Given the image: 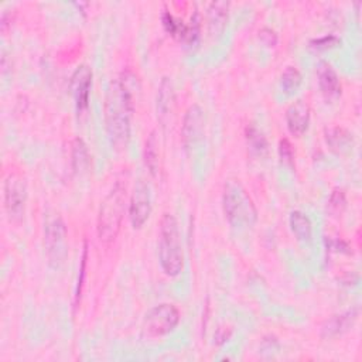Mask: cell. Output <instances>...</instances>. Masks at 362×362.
Here are the masks:
<instances>
[{
  "label": "cell",
  "mask_w": 362,
  "mask_h": 362,
  "mask_svg": "<svg viewBox=\"0 0 362 362\" xmlns=\"http://www.w3.org/2000/svg\"><path fill=\"white\" fill-rule=\"evenodd\" d=\"M317 78H318L320 90L327 100H335L341 96V92H342L341 81L337 72L334 71V68L328 62L321 61L318 64Z\"/></svg>",
  "instance_id": "7c38bea8"
},
{
  "label": "cell",
  "mask_w": 362,
  "mask_h": 362,
  "mask_svg": "<svg viewBox=\"0 0 362 362\" xmlns=\"http://www.w3.org/2000/svg\"><path fill=\"white\" fill-rule=\"evenodd\" d=\"M331 247H332L334 250H337V252H346V253L351 252V250H349V245H348L345 240H342V239H339V240H331Z\"/></svg>",
  "instance_id": "83f0119b"
},
{
  "label": "cell",
  "mask_w": 362,
  "mask_h": 362,
  "mask_svg": "<svg viewBox=\"0 0 362 362\" xmlns=\"http://www.w3.org/2000/svg\"><path fill=\"white\" fill-rule=\"evenodd\" d=\"M259 38L267 47H274L277 44V34L274 30H272L269 27H263L259 31Z\"/></svg>",
  "instance_id": "4316f807"
},
{
  "label": "cell",
  "mask_w": 362,
  "mask_h": 362,
  "mask_svg": "<svg viewBox=\"0 0 362 362\" xmlns=\"http://www.w3.org/2000/svg\"><path fill=\"white\" fill-rule=\"evenodd\" d=\"M144 163L148 170V173L154 177L158 173V157H160V148H158V137L157 133L153 130L146 143H144Z\"/></svg>",
  "instance_id": "44dd1931"
},
{
  "label": "cell",
  "mask_w": 362,
  "mask_h": 362,
  "mask_svg": "<svg viewBox=\"0 0 362 362\" xmlns=\"http://www.w3.org/2000/svg\"><path fill=\"white\" fill-rule=\"evenodd\" d=\"M27 202V182L18 174H8L4 180V208L10 219L20 221Z\"/></svg>",
  "instance_id": "52a82bcc"
},
{
  "label": "cell",
  "mask_w": 362,
  "mask_h": 362,
  "mask_svg": "<svg viewBox=\"0 0 362 362\" xmlns=\"http://www.w3.org/2000/svg\"><path fill=\"white\" fill-rule=\"evenodd\" d=\"M86 260H88V243L86 240L83 242V250H82V257H81V269H79V276H78V283H76V288H75V307L78 305V301L81 298L82 294V287H83V281H85V276H86Z\"/></svg>",
  "instance_id": "cb8c5ba5"
},
{
  "label": "cell",
  "mask_w": 362,
  "mask_h": 362,
  "mask_svg": "<svg viewBox=\"0 0 362 362\" xmlns=\"http://www.w3.org/2000/svg\"><path fill=\"white\" fill-rule=\"evenodd\" d=\"M303 75L296 66H287L280 76V88L286 95H293L301 85Z\"/></svg>",
  "instance_id": "7402d4cb"
},
{
  "label": "cell",
  "mask_w": 362,
  "mask_h": 362,
  "mask_svg": "<svg viewBox=\"0 0 362 362\" xmlns=\"http://www.w3.org/2000/svg\"><path fill=\"white\" fill-rule=\"evenodd\" d=\"M204 110L201 109L199 105L194 103L191 105L182 119V127H181V139H182V146L188 150L192 148L204 134Z\"/></svg>",
  "instance_id": "9c48e42d"
},
{
  "label": "cell",
  "mask_w": 362,
  "mask_h": 362,
  "mask_svg": "<svg viewBox=\"0 0 362 362\" xmlns=\"http://www.w3.org/2000/svg\"><path fill=\"white\" fill-rule=\"evenodd\" d=\"M290 222V229L296 239L301 243H310L313 238V226L311 221L305 214L301 211H293L288 218Z\"/></svg>",
  "instance_id": "d6986e66"
},
{
  "label": "cell",
  "mask_w": 362,
  "mask_h": 362,
  "mask_svg": "<svg viewBox=\"0 0 362 362\" xmlns=\"http://www.w3.org/2000/svg\"><path fill=\"white\" fill-rule=\"evenodd\" d=\"M222 206L228 222L233 228H249L257 221V209L239 180L226 181L222 192Z\"/></svg>",
  "instance_id": "3957f363"
},
{
  "label": "cell",
  "mask_w": 362,
  "mask_h": 362,
  "mask_svg": "<svg viewBox=\"0 0 362 362\" xmlns=\"http://www.w3.org/2000/svg\"><path fill=\"white\" fill-rule=\"evenodd\" d=\"M92 76V68L86 64L78 65L71 76V92L78 112H83L89 106Z\"/></svg>",
  "instance_id": "30bf717a"
},
{
  "label": "cell",
  "mask_w": 362,
  "mask_h": 362,
  "mask_svg": "<svg viewBox=\"0 0 362 362\" xmlns=\"http://www.w3.org/2000/svg\"><path fill=\"white\" fill-rule=\"evenodd\" d=\"M161 23L164 30L174 37L175 40H180L189 45V27L182 20L175 18L168 10H164L161 14Z\"/></svg>",
  "instance_id": "ffe728a7"
},
{
  "label": "cell",
  "mask_w": 362,
  "mask_h": 362,
  "mask_svg": "<svg viewBox=\"0 0 362 362\" xmlns=\"http://www.w3.org/2000/svg\"><path fill=\"white\" fill-rule=\"evenodd\" d=\"M136 75L126 69L110 81L105 99V120L110 143L115 148H126L130 139V117L134 112Z\"/></svg>",
  "instance_id": "6da1fadb"
},
{
  "label": "cell",
  "mask_w": 362,
  "mask_h": 362,
  "mask_svg": "<svg viewBox=\"0 0 362 362\" xmlns=\"http://www.w3.org/2000/svg\"><path fill=\"white\" fill-rule=\"evenodd\" d=\"M158 259L160 266L167 276H178L184 269V252L178 222L171 214H164L160 219Z\"/></svg>",
  "instance_id": "277c9868"
},
{
  "label": "cell",
  "mask_w": 362,
  "mask_h": 362,
  "mask_svg": "<svg viewBox=\"0 0 362 362\" xmlns=\"http://www.w3.org/2000/svg\"><path fill=\"white\" fill-rule=\"evenodd\" d=\"M180 322V311L174 304L161 303L150 308L143 320V335L157 338L170 334Z\"/></svg>",
  "instance_id": "5b68a950"
},
{
  "label": "cell",
  "mask_w": 362,
  "mask_h": 362,
  "mask_svg": "<svg viewBox=\"0 0 362 362\" xmlns=\"http://www.w3.org/2000/svg\"><path fill=\"white\" fill-rule=\"evenodd\" d=\"M310 116L311 110L307 102L298 99L294 103H291L286 110V123L288 132L296 137L303 136L308 129Z\"/></svg>",
  "instance_id": "8fae6325"
},
{
  "label": "cell",
  "mask_w": 362,
  "mask_h": 362,
  "mask_svg": "<svg viewBox=\"0 0 362 362\" xmlns=\"http://www.w3.org/2000/svg\"><path fill=\"white\" fill-rule=\"evenodd\" d=\"M89 164H90V156L88 151V146L81 137L74 139L72 150H71L72 171L76 175H82L89 170Z\"/></svg>",
  "instance_id": "ac0fdd59"
},
{
  "label": "cell",
  "mask_w": 362,
  "mask_h": 362,
  "mask_svg": "<svg viewBox=\"0 0 362 362\" xmlns=\"http://www.w3.org/2000/svg\"><path fill=\"white\" fill-rule=\"evenodd\" d=\"M245 137L247 143V148L252 156L264 157L269 151V143L264 133L255 124L250 123L245 129Z\"/></svg>",
  "instance_id": "e0dca14e"
},
{
  "label": "cell",
  "mask_w": 362,
  "mask_h": 362,
  "mask_svg": "<svg viewBox=\"0 0 362 362\" xmlns=\"http://www.w3.org/2000/svg\"><path fill=\"white\" fill-rule=\"evenodd\" d=\"M358 318V310L352 308L348 310L345 313L332 315L321 328V335L324 338H332L337 335H341L344 332H346L349 328H352V325L355 324Z\"/></svg>",
  "instance_id": "4fadbf2b"
},
{
  "label": "cell",
  "mask_w": 362,
  "mask_h": 362,
  "mask_svg": "<svg viewBox=\"0 0 362 362\" xmlns=\"http://www.w3.org/2000/svg\"><path fill=\"white\" fill-rule=\"evenodd\" d=\"M325 143L328 147L335 153H345L351 148L354 139L351 132H348L344 127L335 126L325 129Z\"/></svg>",
  "instance_id": "2e32d148"
},
{
  "label": "cell",
  "mask_w": 362,
  "mask_h": 362,
  "mask_svg": "<svg viewBox=\"0 0 362 362\" xmlns=\"http://www.w3.org/2000/svg\"><path fill=\"white\" fill-rule=\"evenodd\" d=\"M44 245L48 262L59 266L66 257V226L59 214L47 215L44 222Z\"/></svg>",
  "instance_id": "8992f818"
},
{
  "label": "cell",
  "mask_w": 362,
  "mask_h": 362,
  "mask_svg": "<svg viewBox=\"0 0 362 362\" xmlns=\"http://www.w3.org/2000/svg\"><path fill=\"white\" fill-rule=\"evenodd\" d=\"M341 44V40L332 34L329 35H324V37H320V38H315V40H311L310 41V47L313 49H317V51H327V49H331V48H335Z\"/></svg>",
  "instance_id": "d4e9b609"
},
{
  "label": "cell",
  "mask_w": 362,
  "mask_h": 362,
  "mask_svg": "<svg viewBox=\"0 0 362 362\" xmlns=\"http://www.w3.org/2000/svg\"><path fill=\"white\" fill-rule=\"evenodd\" d=\"M346 206V197H345V192L344 189L341 188H335L331 195H329V199H328V211L332 214V215H339L342 214V211L345 209Z\"/></svg>",
  "instance_id": "603a6c76"
},
{
  "label": "cell",
  "mask_w": 362,
  "mask_h": 362,
  "mask_svg": "<svg viewBox=\"0 0 362 362\" xmlns=\"http://www.w3.org/2000/svg\"><path fill=\"white\" fill-rule=\"evenodd\" d=\"M151 214V197L150 188L146 181L137 180L133 187V192L129 202V218L134 229H140Z\"/></svg>",
  "instance_id": "ba28073f"
},
{
  "label": "cell",
  "mask_w": 362,
  "mask_h": 362,
  "mask_svg": "<svg viewBox=\"0 0 362 362\" xmlns=\"http://www.w3.org/2000/svg\"><path fill=\"white\" fill-rule=\"evenodd\" d=\"M124 208L126 187L117 181L99 206L96 219V233L102 243L110 245L117 238L124 216Z\"/></svg>",
  "instance_id": "7a4b0ae2"
},
{
  "label": "cell",
  "mask_w": 362,
  "mask_h": 362,
  "mask_svg": "<svg viewBox=\"0 0 362 362\" xmlns=\"http://www.w3.org/2000/svg\"><path fill=\"white\" fill-rule=\"evenodd\" d=\"M228 11L229 3L228 1H212L206 10V23H208V33L211 37H219L228 21Z\"/></svg>",
  "instance_id": "5bb4252c"
},
{
  "label": "cell",
  "mask_w": 362,
  "mask_h": 362,
  "mask_svg": "<svg viewBox=\"0 0 362 362\" xmlns=\"http://www.w3.org/2000/svg\"><path fill=\"white\" fill-rule=\"evenodd\" d=\"M157 116L158 120L164 124L174 107V102H175V96H174V88L173 83L168 78H163L158 86V92H157Z\"/></svg>",
  "instance_id": "9a60e30c"
},
{
  "label": "cell",
  "mask_w": 362,
  "mask_h": 362,
  "mask_svg": "<svg viewBox=\"0 0 362 362\" xmlns=\"http://www.w3.org/2000/svg\"><path fill=\"white\" fill-rule=\"evenodd\" d=\"M277 150H279L280 161H281L284 165L293 167V164H294V151H293L291 143H290L287 139H280Z\"/></svg>",
  "instance_id": "484cf974"
}]
</instances>
